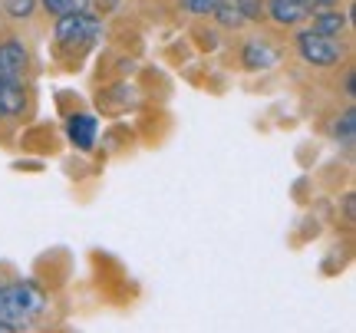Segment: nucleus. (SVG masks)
<instances>
[{
    "mask_svg": "<svg viewBox=\"0 0 356 333\" xmlns=\"http://www.w3.org/2000/svg\"><path fill=\"white\" fill-rule=\"evenodd\" d=\"M297 53L307 66H317V70H330L343 60V47L333 37H320L314 30H300L297 33Z\"/></svg>",
    "mask_w": 356,
    "mask_h": 333,
    "instance_id": "f257e3e1",
    "label": "nucleus"
},
{
    "mask_svg": "<svg viewBox=\"0 0 356 333\" xmlns=\"http://www.w3.org/2000/svg\"><path fill=\"white\" fill-rule=\"evenodd\" d=\"M7 300H10V310H13V317H17V323H20V330H26V327L47 310V297H43V291L30 281L7 284Z\"/></svg>",
    "mask_w": 356,
    "mask_h": 333,
    "instance_id": "f03ea898",
    "label": "nucleus"
},
{
    "mask_svg": "<svg viewBox=\"0 0 356 333\" xmlns=\"http://www.w3.org/2000/svg\"><path fill=\"white\" fill-rule=\"evenodd\" d=\"M99 33H102V24L96 20V17H89L86 10L56 17V40H60L63 47H83V43H92Z\"/></svg>",
    "mask_w": 356,
    "mask_h": 333,
    "instance_id": "7ed1b4c3",
    "label": "nucleus"
},
{
    "mask_svg": "<svg viewBox=\"0 0 356 333\" xmlns=\"http://www.w3.org/2000/svg\"><path fill=\"white\" fill-rule=\"evenodd\" d=\"M264 13L277 26H300L314 10L307 0H264Z\"/></svg>",
    "mask_w": 356,
    "mask_h": 333,
    "instance_id": "20e7f679",
    "label": "nucleus"
},
{
    "mask_svg": "<svg viewBox=\"0 0 356 333\" xmlns=\"http://www.w3.org/2000/svg\"><path fill=\"white\" fill-rule=\"evenodd\" d=\"M26 70H30V53L20 40H3L0 43V76L7 79H26Z\"/></svg>",
    "mask_w": 356,
    "mask_h": 333,
    "instance_id": "39448f33",
    "label": "nucleus"
},
{
    "mask_svg": "<svg viewBox=\"0 0 356 333\" xmlns=\"http://www.w3.org/2000/svg\"><path fill=\"white\" fill-rule=\"evenodd\" d=\"M26 109V90L20 79L0 76V115L3 119H17Z\"/></svg>",
    "mask_w": 356,
    "mask_h": 333,
    "instance_id": "423d86ee",
    "label": "nucleus"
},
{
    "mask_svg": "<svg viewBox=\"0 0 356 333\" xmlns=\"http://www.w3.org/2000/svg\"><path fill=\"white\" fill-rule=\"evenodd\" d=\"M314 17V24H310V30L314 33H320V37H343L346 33V13L340 10V7H333V10H314L310 13Z\"/></svg>",
    "mask_w": 356,
    "mask_h": 333,
    "instance_id": "0eeeda50",
    "label": "nucleus"
},
{
    "mask_svg": "<svg viewBox=\"0 0 356 333\" xmlns=\"http://www.w3.org/2000/svg\"><path fill=\"white\" fill-rule=\"evenodd\" d=\"M241 60H244V70H270L277 63V50L261 43V40H251V43H244Z\"/></svg>",
    "mask_w": 356,
    "mask_h": 333,
    "instance_id": "6e6552de",
    "label": "nucleus"
},
{
    "mask_svg": "<svg viewBox=\"0 0 356 333\" xmlns=\"http://www.w3.org/2000/svg\"><path fill=\"white\" fill-rule=\"evenodd\" d=\"M70 142L79 152H89L96 145V119L92 115H73L70 119Z\"/></svg>",
    "mask_w": 356,
    "mask_h": 333,
    "instance_id": "1a4fd4ad",
    "label": "nucleus"
},
{
    "mask_svg": "<svg viewBox=\"0 0 356 333\" xmlns=\"http://www.w3.org/2000/svg\"><path fill=\"white\" fill-rule=\"evenodd\" d=\"M333 139L340 142V145H353V139H356V109H346V113L337 119Z\"/></svg>",
    "mask_w": 356,
    "mask_h": 333,
    "instance_id": "9d476101",
    "label": "nucleus"
},
{
    "mask_svg": "<svg viewBox=\"0 0 356 333\" xmlns=\"http://www.w3.org/2000/svg\"><path fill=\"white\" fill-rule=\"evenodd\" d=\"M37 7H43V10L53 13V17H63V13L86 10L89 0H37Z\"/></svg>",
    "mask_w": 356,
    "mask_h": 333,
    "instance_id": "9b49d317",
    "label": "nucleus"
},
{
    "mask_svg": "<svg viewBox=\"0 0 356 333\" xmlns=\"http://www.w3.org/2000/svg\"><path fill=\"white\" fill-rule=\"evenodd\" d=\"M37 10V0H0V13H7L13 20H30Z\"/></svg>",
    "mask_w": 356,
    "mask_h": 333,
    "instance_id": "f8f14e48",
    "label": "nucleus"
},
{
    "mask_svg": "<svg viewBox=\"0 0 356 333\" xmlns=\"http://www.w3.org/2000/svg\"><path fill=\"white\" fill-rule=\"evenodd\" d=\"M211 17H218V24L221 26H241L244 24V17H241V10L234 7V0H221L215 7V13Z\"/></svg>",
    "mask_w": 356,
    "mask_h": 333,
    "instance_id": "ddd939ff",
    "label": "nucleus"
},
{
    "mask_svg": "<svg viewBox=\"0 0 356 333\" xmlns=\"http://www.w3.org/2000/svg\"><path fill=\"white\" fill-rule=\"evenodd\" d=\"M234 7L241 10L244 20H261L264 17V0H234Z\"/></svg>",
    "mask_w": 356,
    "mask_h": 333,
    "instance_id": "4468645a",
    "label": "nucleus"
},
{
    "mask_svg": "<svg viewBox=\"0 0 356 333\" xmlns=\"http://www.w3.org/2000/svg\"><path fill=\"white\" fill-rule=\"evenodd\" d=\"M218 3H221V0H181V7L188 13H195V17H211Z\"/></svg>",
    "mask_w": 356,
    "mask_h": 333,
    "instance_id": "2eb2a0df",
    "label": "nucleus"
},
{
    "mask_svg": "<svg viewBox=\"0 0 356 333\" xmlns=\"http://www.w3.org/2000/svg\"><path fill=\"white\" fill-rule=\"evenodd\" d=\"M310 3V10H333V7H340V0H307Z\"/></svg>",
    "mask_w": 356,
    "mask_h": 333,
    "instance_id": "dca6fc26",
    "label": "nucleus"
}]
</instances>
